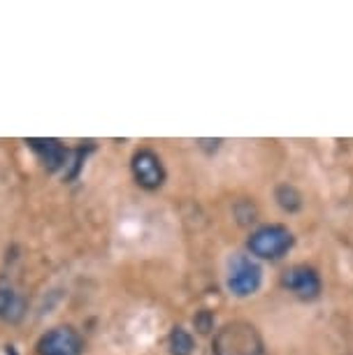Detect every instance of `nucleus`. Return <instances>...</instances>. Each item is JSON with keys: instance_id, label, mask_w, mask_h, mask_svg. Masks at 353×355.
Returning a JSON list of instances; mask_svg holds the SVG:
<instances>
[{"instance_id": "nucleus-1", "label": "nucleus", "mask_w": 353, "mask_h": 355, "mask_svg": "<svg viewBox=\"0 0 353 355\" xmlns=\"http://www.w3.org/2000/svg\"><path fill=\"white\" fill-rule=\"evenodd\" d=\"M214 355H265L263 339L256 325L246 320H230L214 334L212 341Z\"/></svg>"}, {"instance_id": "nucleus-3", "label": "nucleus", "mask_w": 353, "mask_h": 355, "mask_svg": "<svg viewBox=\"0 0 353 355\" xmlns=\"http://www.w3.org/2000/svg\"><path fill=\"white\" fill-rule=\"evenodd\" d=\"M263 284V270L254 258L249 256H232L228 263V277H225V286L235 297H251L258 293V288Z\"/></svg>"}, {"instance_id": "nucleus-10", "label": "nucleus", "mask_w": 353, "mask_h": 355, "mask_svg": "<svg viewBox=\"0 0 353 355\" xmlns=\"http://www.w3.org/2000/svg\"><path fill=\"white\" fill-rule=\"evenodd\" d=\"M275 200H277V205L289 214L298 211L300 207H302V196H300V191L291 184H279L275 191Z\"/></svg>"}, {"instance_id": "nucleus-8", "label": "nucleus", "mask_w": 353, "mask_h": 355, "mask_svg": "<svg viewBox=\"0 0 353 355\" xmlns=\"http://www.w3.org/2000/svg\"><path fill=\"white\" fill-rule=\"evenodd\" d=\"M28 311V300L8 277H0V320L8 325L21 323Z\"/></svg>"}, {"instance_id": "nucleus-9", "label": "nucleus", "mask_w": 353, "mask_h": 355, "mask_svg": "<svg viewBox=\"0 0 353 355\" xmlns=\"http://www.w3.org/2000/svg\"><path fill=\"white\" fill-rule=\"evenodd\" d=\"M168 344H170V355H193V351H196V339L182 325L172 327Z\"/></svg>"}, {"instance_id": "nucleus-12", "label": "nucleus", "mask_w": 353, "mask_h": 355, "mask_svg": "<svg viewBox=\"0 0 353 355\" xmlns=\"http://www.w3.org/2000/svg\"><path fill=\"white\" fill-rule=\"evenodd\" d=\"M5 355H19L15 346H5Z\"/></svg>"}, {"instance_id": "nucleus-11", "label": "nucleus", "mask_w": 353, "mask_h": 355, "mask_svg": "<svg viewBox=\"0 0 353 355\" xmlns=\"http://www.w3.org/2000/svg\"><path fill=\"white\" fill-rule=\"evenodd\" d=\"M193 325H196V330L198 332H209L212 327H214V316L207 311V309H203V311H198L196 313V318H193Z\"/></svg>"}, {"instance_id": "nucleus-4", "label": "nucleus", "mask_w": 353, "mask_h": 355, "mask_svg": "<svg viewBox=\"0 0 353 355\" xmlns=\"http://www.w3.org/2000/svg\"><path fill=\"white\" fill-rule=\"evenodd\" d=\"M130 172L135 184L144 191H158L165 184V179H168V172H165L161 156L151 149H139L132 153Z\"/></svg>"}, {"instance_id": "nucleus-5", "label": "nucleus", "mask_w": 353, "mask_h": 355, "mask_svg": "<svg viewBox=\"0 0 353 355\" xmlns=\"http://www.w3.org/2000/svg\"><path fill=\"white\" fill-rule=\"evenodd\" d=\"M35 353L37 355H84V339L75 327L56 325L37 339Z\"/></svg>"}, {"instance_id": "nucleus-6", "label": "nucleus", "mask_w": 353, "mask_h": 355, "mask_svg": "<svg viewBox=\"0 0 353 355\" xmlns=\"http://www.w3.org/2000/svg\"><path fill=\"white\" fill-rule=\"evenodd\" d=\"M26 146L35 153L37 160L42 163L46 172L56 174V172H65L68 170L72 149H68L61 139L54 137H28L26 139Z\"/></svg>"}, {"instance_id": "nucleus-2", "label": "nucleus", "mask_w": 353, "mask_h": 355, "mask_svg": "<svg viewBox=\"0 0 353 355\" xmlns=\"http://www.w3.org/2000/svg\"><path fill=\"white\" fill-rule=\"evenodd\" d=\"M295 244V237L286 225L279 223H270V225H261L251 232L249 242H246V249L254 258L261 260H279L284 258L286 253L293 249Z\"/></svg>"}, {"instance_id": "nucleus-7", "label": "nucleus", "mask_w": 353, "mask_h": 355, "mask_svg": "<svg viewBox=\"0 0 353 355\" xmlns=\"http://www.w3.org/2000/svg\"><path fill=\"white\" fill-rule=\"evenodd\" d=\"M282 286L302 302H311V300H316L321 295V277H318L314 267L307 265L289 267L282 277Z\"/></svg>"}]
</instances>
